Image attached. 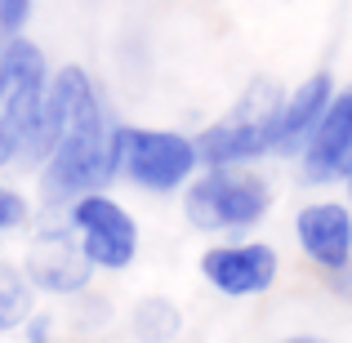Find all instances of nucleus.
<instances>
[{
	"label": "nucleus",
	"mask_w": 352,
	"mask_h": 343,
	"mask_svg": "<svg viewBox=\"0 0 352 343\" xmlns=\"http://www.w3.org/2000/svg\"><path fill=\"white\" fill-rule=\"evenodd\" d=\"M281 98L285 94L272 80H254V85L241 94V103L232 112L223 120H214L201 138H192V143H197V156L206 165H250L263 152H272Z\"/></svg>",
	"instance_id": "7ed1b4c3"
},
{
	"label": "nucleus",
	"mask_w": 352,
	"mask_h": 343,
	"mask_svg": "<svg viewBox=\"0 0 352 343\" xmlns=\"http://www.w3.org/2000/svg\"><path fill=\"white\" fill-rule=\"evenodd\" d=\"M23 276L36 285V290L50 294H80L94 276V263L85 258L76 232L72 228H41L36 241L27 245V267Z\"/></svg>",
	"instance_id": "423d86ee"
},
{
	"label": "nucleus",
	"mask_w": 352,
	"mask_h": 343,
	"mask_svg": "<svg viewBox=\"0 0 352 343\" xmlns=\"http://www.w3.org/2000/svg\"><path fill=\"white\" fill-rule=\"evenodd\" d=\"M0 94H5V41H0Z\"/></svg>",
	"instance_id": "2eb2a0df"
},
{
	"label": "nucleus",
	"mask_w": 352,
	"mask_h": 343,
	"mask_svg": "<svg viewBox=\"0 0 352 343\" xmlns=\"http://www.w3.org/2000/svg\"><path fill=\"white\" fill-rule=\"evenodd\" d=\"M120 174V125L107 116L103 98L89 94L72 112L67 129L41 161V192L50 206L76 201L85 192H103Z\"/></svg>",
	"instance_id": "f257e3e1"
},
{
	"label": "nucleus",
	"mask_w": 352,
	"mask_h": 343,
	"mask_svg": "<svg viewBox=\"0 0 352 343\" xmlns=\"http://www.w3.org/2000/svg\"><path fill=\"white\" fill-rule=\"evenodd\" d=\"M32 308H36V299H32V281H27L18 267L0 263V335H5V330L27 326Z\"/></svg>",
	"instance_id": "9b49d317"
},
{
	"label": "nucleus",
	"mask_w": 352,
	"mask_h": 343,
	"mask_svg": "<svg viewBox=\"0 0 352 343\" xmlns=\"http://www.w3.org/2000/svg\"><path fill=\"white\" fill-rule=\"evenodd\" d=\"M27 219H32V206H27V197L0 183V232H14V228H23Z\"/></svg>",
	"instance_id": "ddd939ff"
},
{
	"label": "nucleus",
	"mask_w": 352,
	"mask_h": 343,
	"mask_svg": "<svg viewBox=\"0 0 352 343\" xmlns=\"http://www.w3.org/2000/svg\"><path fill=\"white\" fill-rule=\"evenodd\" d=\"M276 267H281V258H276V250L263 245V241L214 245V250L201 254V276H206L219 294H228V299H250V294L272 290Z\"/></svg>",
	"instance_id": "0eeeda50"
},
{
	"label": "nucleus",
	"mask_w": 352,
	"mask_h": 343,
	"mask_svg": "<svg viewBox=\"0 0 352 343\" xmlns=\"http://www.w3.org/2000/svg\"><path fill=\"white\" fill-rule=\"evenodd\" d=\"M67 228L76 232L80 250L94 267L120 272V267L134 263L138 254V223L129 219L125 206H116L107 192H85V197L72 201V219Z\"/></svg>",
	"instance_id": "39448f33"
},
{
	"label": "nucleus",
	"mask_w": 352,
	"mask_h": 343,
	"mask_svg": "<svg viewBox=\"0 0 352 343\" xmlns=\"http://www.w3.org/2000/svg\"><path fill=\"white\" fill-rule=\"evenodd\" d=\"M201 156L188 134L174 129H120V174L143 192H174L197 174Z\"/></svg>",
	"instance_id": "20e7f679"
},
{
	"label": "nucleus",
	"mask_w": 352,
	"mask_h": 343,
	"mask_svg": "<svg viewBox=\"0 0 352 343\" xmlns=\"http://www.w3.org/2000/svg\"><path fill=\"white\" fill-rule=\"evenodd\" d=\"M335 98V80L326 76V71H317V76H308L299 89H294L290 98H281V116H276V138H272V152H299L303 143H308L312 125L321 120L326 112V103Z\"/></svg>",
	"instance_id": "9d476101"
},
{
	"label": "nucleus",
	"mask_w": 352,
	"mask_h": 343,
	"mask_svg": "<svg viewBox=\"0 0 352 343\" xmlns=\"http://www.w3.org/2000/svg\"><path fill=\"white\" fill-rule=\"evenodd\" d=\"M344 179H348V192H352V161L344 165Z\"/></svg>",
	"instance_id": "dca6fc26"
},
{
	"label": "nucleus",
	"mask_w": 352,
	"mask_h": 343,
	"mask_svg": "<svg viewBox=\"0 0 352 343\" xmlns=\"http://www.w3.org/2000/svg\"><path fill=\"white\" fill-rule=\"evenodd\" d=\"M299 152H303V174L312 183H330L344 174V165L352 161V89L326 103V112L312 125L308 143Z\"/></svg>",
	"instance_id": "1a4fd4ad"
},
{
	"label": "nucleus",
	"mask_w": 352,
	"mask_h": 343,
	"mask_svg": "<svg viewBox=\"0 0 352 343\" xmlns=\"http://www.w3.org/2000/svg\"><path fill=\"white\" fill-rule=\"evenodd\" d=\"M272 206V192L258 174L241 165H210L206 179H188L183 214L197 232H245Z\"/></svg>",
	"instance_id": "f03ea898"
},
{
	"label": "nucleus",
	"mask_w": 352,
	"mask_h": 343,
	"mask_svg": "<svg viewBox=\"0 0 352 343\" xmlns=\"http://www.w3.org/2000/svg\"><path fill=\"white\" fill-rule=\"evenodd\" d=\"M36 0H0V36H18L32 18Z\"/></svg>",
	"instance_id": "4468645a"
},
{
	"label": "nucleus",
	"mask_w": 352,
	"mask_h": 343,
	"mask_svg": "<svg viewBox=\"0 0 352 343\" xmlns=\"http://www.w3.org/2000/svg\"><path fill=\"white\" fill-rule=\"evenodd\" d=\"M179 326H183V317L170 299H143L134 308V335L143 343H170L179 335Z\"/></svg>",
	"instance_id": "f8f14e48"
},
{
	"label": "nucleus",
	"mask_w": 352,
	"mask_h": 343,
	"mask_svg": "<svg viewBox=\"0 0 352 343\" xmlns=\"http://www.w3.org/2000/svg\"><path fill=\"white\" fill-rule=\"evenodd\" d=\"M285 343H321V339H285Z\"/></svg>",
	"instance_id": "f3484780"
},
{
	"label": "nucleus",
	"mask_w": 352,
	"mask_h": 343,
	"mask_svg": "<svg viewBox=\"0 0 352 343\" xmlns=\"http://www.w3.org/2000/svg\"><path fill=\"white\" fill-rule=\"evenodd\" d=\"M36 343H50V339H36Z\"/></svg>",
	"instance_id": "a211bd4d"
},
{
	"label": "nucleus",
	"mask_w": 352,
	"mask_h": 343,
	"mask_svg": "<svg viewBox=\"0 0 352 343\" xmlns=\"http://www.w3.org/2000/svg\"><path fill=\"white\" fill-rule=\"evenodd\" d=\"M299 250L326 272H344L352 263V210L339 201H312L294 214Z\"/></svg>",
	"instance_id": "6e6552de"
}]
</instances>
